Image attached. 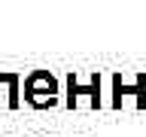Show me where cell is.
Here are the masks:
<instances>
[{
  "label": "cell",
  "mask_w": 146,
  "mask_h": 137,
  "mask_svg": "<svg viewBox=\"0 0 146 137\" xmlns=\"http://www.w3.org/2000/svg\"><path fill=\"white\" fill-rule=\"evenodd\" d=\"M27 100H31L34 107L55 104V82H52V76H46V73H34L31 82H27Z\"/></svg>",
  "instance_id": "obj_1"
}]
</instances>
